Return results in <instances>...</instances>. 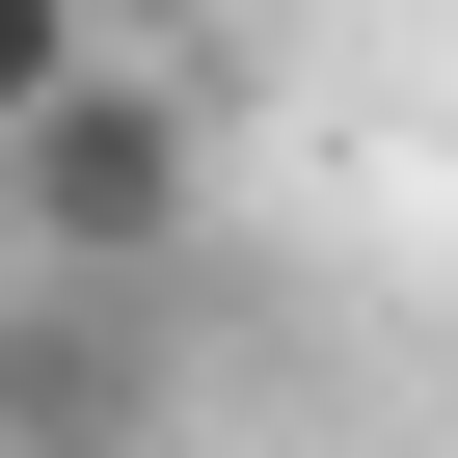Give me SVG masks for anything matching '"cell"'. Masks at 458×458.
Instances as JSON below:
<instances>
[{"instance_id": "6da1fadb", "label": "cell", "mask_w": 458, "mask_h": 458, "mask_svg": "<svg viewBox=\"0 0 458 458\" xmlns=\"http://www.w3.org/2000/svg\"><path fill=\"white\" fill-rule=\"evenodd\" d=\"M189 216H216V81H189V55H108L28 162H0V243L81 270V297H162V270H189Z\"/></svg>"}, {"instance_id": "7a4b0ae2", "label": "cell", "mask_w": 458, "mask_h": 458, "mask_svg": "<svg viewBox=\"0 0 458 458\" xmlns=\"http://www.w3.org/2000/svg\"><path fill=\"white\" fill-rule=\"evenodd\" d=\"M135 431H162V297L0 270V458H135Z\"/></svg>"}, {"instance_id": "3957f363", "label": "cell", "mask_w": 458, "mask_h": 458, "mask_svg": "<svg viewBox=\"0 0 458 458\" xmlns=\"http://www.w3.org/2000/svg\"><path fill=\"white\" fill-rule=\"evenodd\" d=\"M81 81H108V28H81V0H0V162H28Z\"/></svg>"}]
</instances>
